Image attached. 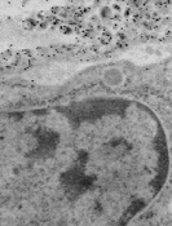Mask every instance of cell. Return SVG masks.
I'll return each mask as SVG.
<instances>
[{"label": "cell", "mask_w": 172, "mask_h": 226, "mask_svg": "<svg viewBox=\"0 0 172 226\" xmlns=\"http://www.w3.org/2000/svg\"><path fill=\"white\" fill-rule=\"evenodd\" d=\"M62 31H63V34H71V29L70 27H62Z\"/></svg>", "instance_id": "cell-4"}, {"label": "cell", "mask_w": 172, "mask_h": 226, "mask_svg": "<svg viewBox=\"0 0 172 226\" xmlns=\"http://www.w3.org/2000/svg\"><path fill=\"white\" fill-rule=\"evenodd\" d=\"M110 13H111V9L109 8V7H105V8H102V9H101L100 16L102 17V18H107V17L110 16Z\"/></svg>", "instance_id": "cell-2"}, {"label": "cell", "mask_w": 172, "mask_h": 226, "mask_svg": "<svg viewBox=\"0 0 172 226\" xmlns=\"http://www.w3.org/2000/svg\"><path fill=\"white\" fill-rule=\"evenodd\" d=\"M35 25H36V22L32 21V20H27V21H26V27H29V29H32Z\"/></svg>", "instance_id": "cell-3"}, {"label": "cell", "mask_w": 172, "mask_h": 226, "mask_svg": "<svg viewBox=\"0 0 172 226\" xmlns=\"http://www.w3.org/2000/svg\"><path fill=\"white\" fill-rule=\"evenodd\" d=\"M102 81L110 88H119L124 84L126 75L118 67H109L102 73Z\"/></svg>", "instance_id": "cell-1"}]
</instances>
